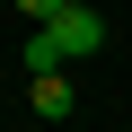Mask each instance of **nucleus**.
<instances>
[{"mask_svg":"<svg viewBox=\"0 0 132 132\" xmlns=\"http://www.w3.org/2000/svg\"><path fill=\"white\" fill-rule=\"evenodd\" d=\"M97 44H106V18H97L88 0H79V9H62L53 27H35V35H27V79H44V71H62L71 53H97Z\"/></svg>","mask_w":132,"mask_h":132,"instance_id":"obj_1","label":"nucleus"},{"mask_svg":"<svg viewBox=\"0 0 132 132\" xmlns=\"http://www.w3.org/2000/svg\"><path fill=\"white\" fill-rule=\"evenodd\" d=\"M27 106H35V114H71V79H62V71L27 79Z\"/></svg>","mask_w":132,"mask_h":132,"instance_id":"obj_2","label":"nucleus"},{"mask_svg":"<svg viewBox=\"0 0 132 132\" xmlns=\"http://www.w3.org/2000/svg\"><path fill=\"white\" fill-rule=\"evenodd\" d=\"M18 9H27V18H35V27H53V18H62V9H79V0H18Z\"/></svg>","mask_w":132,"mask_h":132,"instance_id":"obj_3","label":"nucleus"}]
</instances>
